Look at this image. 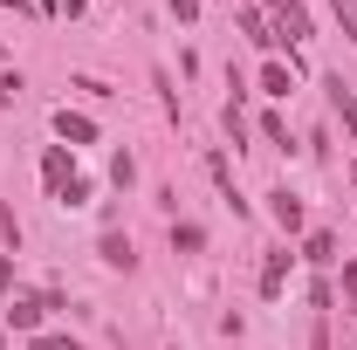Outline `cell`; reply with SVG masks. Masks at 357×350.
Here are the masks:
<instances>
[{"instance_id": "6", "label": "cell", "mask_w": 357, "mask_h": 350, "mask_svg": "<svg viewBox=\"0 0 357 350\" xmlns=\"http://www.w3.org/2000/svg\"><path fill=\"white\" fill-rule=\"evenodd\" d=\"M330 103H337V117H344V131L357 137V103H351V89L337 83V76H330Z\"/></svg>"}, {"instance_id": "11", "label": "cell", "mask_w": 357, "mask_h": 350, "mask_svg": "<svg viewBox=\"0 0 357 350\" xmlns=\"http://www.w3.org/2000/svg\"><path fill=\"white\" fill-rule=\"evenodd\" d=\"M35 350H83V344H76V337H42Z\"/></svg>"}, {"instance_id": "5", "label": "cell", "mask_w": 357, "mask_h": 350, "mask_svg": "<svg viewBox=\"0 0 357 350\" xmlns=\"http://www.w3.org/2000/svg\"><path fill=\"white\" fill-rule=\"evenodd\" d=\"M282 282H289V248H282V254H268V268H261V296H282Z\"/></svg>"}, {"instance_id": "9", "label": "cell", "mask_w": 357, "mask_h": 350, "mask_svg": "<svg viewBox=\"0 0 357 350\" xmlns=\"http://www.w3.org/2000/svg\"><path fill=\"white\" fill-rule=\"evenodd\" d=\"M172 248H185V254H192V248H206V234H199L192 220H178V227H172Z\"/></svg>"}, {"instance_id": "7", "label": "cell", "mask_w": 357, "mask_h": 350, "mask_svg": "<svg viewBox=\"0 0 357 350\" xmlns=\"http://www.w3.org/2000/svg\"><path fill=\"white\" fill-rule=\"evenodd\" d=\"M303 261L330 268V261H337V241H330V234H310V248H303Z\"/></svg>"}, {"instance_id": "10", "label": "cell", "mask_w": 357, "mask_h": 350, "mask_svg": "<svg viewBox=\"0 0 357 350\" xmlns=\"http://www.w3.org/2000/svg\"><path fill=\"white\" fill-rule=\"evenodd\" d=\"M261 89H268V96H289V69H282V62H268V69H261Z\"/></svg>"}, {"instance_id": "3", "label": "cell", "mask_w": 357, "mask_h": 350, "mask_svg": "<svg viewBox=\"0 0 357 350\" xmlns=\"http://www.w3.org/2000/svg\"><path fill=\"white\" fill-rule=\"evenodd\" d=\"M268 199H275V220H282V234H296V227H303V199H296L289 185H282V192H268Z\"/></svg>"}, {"instance_id": "1", "label": "cell", "mask_w": 357, "mask_h": 350, "mask_svg": "<svg viewBox=\"0 0 357 350\" xmlns=\"http://www.w3.org/2000/svg\"><path fill=\"white\" fill-rule=\"evenodd\" d=\"M42 178H48V192H55L62 206H89V178L69 165V151H62V144H48V151H42Z\"/></svg>"}, {"instance_id": "8", "label": "cell", "mask_w": 357, "mask_h": 350, "mask_svg": "<svg viewBox=\"0 0 357 350\" xmlns=\"http://www.w3.org/2000/svg\"><path fill=\"white\" fill-rule=\"evenodd\" d=\"M103 261H110V268H131V241H124V234H103Z\"/></svg>"}, {"instance_id": "12", "label": "cell", "mask_w": 357, "mask_h": 350, "mask_svg": "<svg viewBox=\"0 0 357 350\" xmlns=\"http://www.w3.org/2000/svg\"><path fill=\"white\" fill-rule=\"evenodd\" d=\"M344 296L357 303V261H344Z\"/></svg>"}, {"instance_id": "4", "label": "cell", "mask_w": 357, "mask_h": 350, "mask_svg": "<svg viewBox=\"0 0 357 350\" xmlns=\"http://www.w3.org/2000/svg\"><path fill=\"white\" fill-rule=\"evenodd\" d=\"M42 296H21V303H14V309H7V323H14V330H42Z\"/></svg>"}, {"instance_id": "2", "label": "cell", "mask_w": 357, "mask_h": 350, "mask_svg": "<svg viewBox=\"0 0 357 350\" xmlns=\"http://www.w3.org/2000/svg\"><path fill=\"white\" fill-rule=\"evenodd\" d=\"M55 137H62V144H89V137H96V124H89L83 110H55Z\"/></svg>"}]
</instances>
